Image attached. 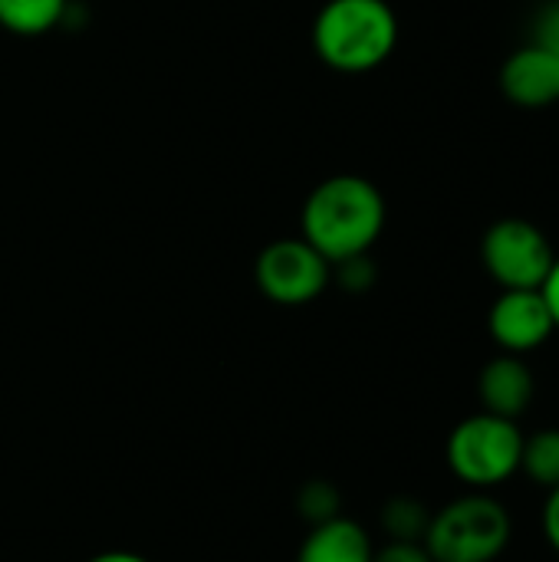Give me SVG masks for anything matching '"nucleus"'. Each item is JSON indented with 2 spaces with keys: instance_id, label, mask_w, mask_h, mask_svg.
<instances>
[{
  "instance_id": "1",
  "label": "nucleus",
  "mask_w": 559,
  "mask_h": 562,
  "mask_svg": "<svg viewBox=\"0 0 559 562\" xmlns=\"http://www.w3.org/2000/svg\"><path fill=\"white\" fill-rule=\"evenodd\" d=\"M385 227L379 188L359 175H336L313 188L303 207V240L329 263L366 257Z\"/></svg>"
},
{
  "instance_id": "2",
  "label": "nucleus",
  "mask_w": 559,
  "mask_h": 562,
  "mask_svg": "<svg viewBox=\"0 0 559 562\" xmlns=\"http://www.w3.org/2000/svg\"><path fill=\"white\" fill-rule=\"evenodd\" d=\"M399 43V20L385 0H329L313 23L316 56L339 72L382 66Z\"/></svg>"
},
{
  "instance_id": "3",
  "label": "nucleus",
  "mask_w": 559,
  "mask_h": 562,
  "mask_svg": "<svg viewBox=\"0 0 559 562\" xmlns=\"http://www.w3.org/2000/svg\"><path fill=\"white\" fill-rule=\"evenodd\" d=\"M511 533L507 507L488 491H474L432 514L422 543L435 562H494L507 550Z\"/></svg>"
},
{
  "instance_id": "4",
  "label": "nucleus",
  "mask_w": 559,
  "mask_h": 562,
  "mask_svg": "<svg viewBox=\"0 0 559 562\" xmlns=\"http://www.w3.org/2000/svg\"><path fill=\"white\" fill-rule=\"evenodd\" d=\"M521 451L524 431L517 422L478 412L451 431L448 468L461 484L474 491H491L521 474Z\"/></svg>"
},
{
  "instance_id": "5",
  "label": "nucleus",
  "mask_w": 559,
  "mask_h": 562,
  "mask_svg": "<svg viewBox=\"0 0 559 562\" xmlns=\"http://www.w3.org/2000/svg\"><path fill=\"white\" fill-rule=\"evenodd\" d=\"M481 260L504 290H540L557 254L537 224L504 217L484 234Z\"/></svg>"
},
{
  "instance_id": "6",
  "label": "nucleus",
  "mask_w": 559,
  "mask_h": 562,
  "mask_svg": "<svg viewBox=\"0 0 559 562\" xmlns=\"http://www.w3.org/2000/svg\"><path fill=\"white\" fill-rule=\"evenodd\" d=\"M329 260L306 240H277L257 257V286L283 306L316 300L329 283Z\"/></svg>"
},
{
  "instance_id": "7",
  "label": "nucleus",
  "mask_w": 559,
  "mask_h": 562,
  "mask_svg": "<svg viewBox=\"0 0 559 562\" xmlns=\"http://www.w3.org/2000/svg\"><path fill=\"white\" fill-rule=\"evenodd\" d=\"M488 329L491 339L511 356H527L557 333L540 290H504L491 306Z\"/></svg>"
},
{
  "instance_id": "8",
  "label": "nucleus",
  "mask_w": 559,
  "mask_h": 562,
  "mask_svg": "<svg viewBox=\"0 0 559 562\" xmlns=\"http://www.w3.org/2000/svg\"><path fill=\"white\" fill-rule=\"evenodd\" d=\"M501 89L514 105L524 109L554 105L559 102V56L537 43L521 46L501 69Z\"/></svg>"
},
{
  "instance_id": "9",
  "label": "nucleus",
  "mask_w": 559,
  "mask_h": 562,
  "mask_svg": "<svg viewBox=\"0 0 559 562\" xmlns=\"http://www.w3.org/2000/svg\"><path fill=\"white\" fill-rule=\"evenodd\" d=\"M534 392H537L534 372H530V366L521 356L504 352V356L491 359L481 369V379H478L481 412H491V415L517 422L530 408Z\"/></svg>"
},
{
  "instance_id": "10",
  "label": "nucleus",
  "mask_w": 559,
  "mask_h": 562,
  "mask_svg": "<svg viewBox=\"0 0 559 562\" xmlns=\"http://www.w3.org/2000/svg\"><path fill=\"white\" fill-rule=\"evenodd\" d=\"M369 533L343 517H326L303 543L297 562H372Z\"/></svg>"
},
{
  "instance_id": "11",
  "label": "nucleus",
  "mask_w": 559,
  "mask_h": 562,
  "mask_svg": "<svg viewBox=\"0 0 559 562\" xmlns=\"http://www.w3.org/2000/svg\"><path fill=\"white\" fill-rule=\"evenodd\" d=\"M66 13V0H0V26L20 36L53 30Z\"/></svg>"
},
{
  "instance_id": "12",
  "label": "nucleus",
  "mask_w": 559,
  "mask_h": 562,
  "mask_svg": "<svg viewBox=\"0 0 559 562\" xmlns=\"http://www.w3.org/2000/svg\"><path fill=\"white\" fill-rule=\"evenodd\" d=\"M521 474H527L537 487H559V428L524 435Z\"/></svg>"
},
{
  "instance_id": "13",
  "label": "nucleus",
  "mask_w": 559,
  "mask_h": 562,
  "mask_svg": "<svg viewBox=\"0 0 559 562\" xmlns=\"http://www.w3.org/2000/svg\"><path fill=\"white\" fill-rule=\"evenodd\" d=\"M428 520H432V514L418 501H395L385 510V527H389L392 540L422 543L425 540V530H428Z\"/></svg>"
},
{
  "instance_id": "14",
  "label": "nucleus",
  "mask_w": 559,
  "mask_h": 562,
  "mask_svg": "<svg viewBox=\"0 0 559 562\" xmlns=\"http://www.w3.org/2000/svg\"><path fill=\"white\" fill-rule=\"evenodd\" d=\"M530 43H537V46H544L554 56H559V0L547 3L540 10V20H537V30H534V40Z\"/></svg>"
},
{
  "instance_id": "15",
  "label": "nucleus",
  "mask_w": 559,
  "mask_h": 562,
  "mask_svg": "<svg viewBox=\"0 0 559 562\" xmlns=\"http://www.w3.org/2000/svg\"><path fill=\"white\" fill-rule=\"evenodd\" d=\"M372 562H435L428 557L425 543H412V540H392L389 547L376 550Z\"/></svg>"
},
{
  "instance_id": "16",
  "label": "nucleus",
  "mask_w": 559,
  "mask_h": 562,
  "mask_svg": "<svg viewBox=\"0 0 559 562\" xmlns=\"http://www.w3.org/2000/svg\"><path fill=\"white\" fill-rule=\"evenodd\" d=\"M544 537L550 540V547L559 553V487L547 491V504H544Z\"/></svg>"
},
{
  "instance_id": "17",
  "label": "nucleus",
  "mask_w": 559,
  "mask_h": 562,
  "mask_svg": "<svg viewBox=\"0 0 559 562\" xmlns=\"http://www.w3.org/2000/svg\"><path fill=\"white\" fill-rule=\"evenodd\" d=\"M540 293H544V300L550 306V316H554V326H557L559 333V257L554 260V267H550V273H547V280L540 286Z\"/></svg>"
},
{
  "instance_id": "18",
  "label": "nucleus",
  "mask_w": 559,
  "mask_h": 562,
  "mask_svg": "<svg viewBox=\"0 0 559 562\" xmlns=\"http://www.w3.org/2000/svg\"><path fill=\"white\" fill-rule=\"evenodd\" d=\"M89 562H148V560L135 557V553H102V557H96V560H89Z\"/></svg>"
}]
</instances>
